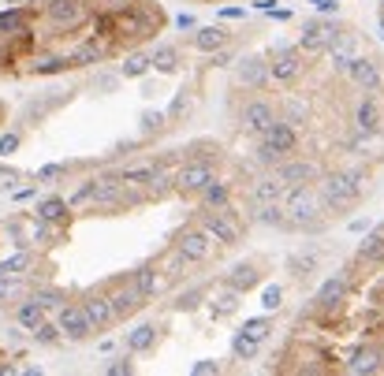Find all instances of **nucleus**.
Listing matches in <instances>:
<instances>
[{
    "label": "nucleus",
    "mask_w": 384,
    "mask_h": 376,
    "mask_svg": "<svg viewBox=\"0 0 384 376\" xmlns=\"http://www.w3.org/2000/svg\"><path fill=\"white\" fill-rule=\"evenodd\" d=\"M228 201H232V190H228V182L209 179L205 187H202V205H205V209H224Z\"/></svg>",
    "instance_id": "26"
},
{
    "label": "nucleus",
    "mask_w": 384,
    "mask_h": 376,
    "mask_svg": "<svg viewBox=\"0 0 384 376\" xmlns=\"http://www.w3.org/2000/svg\"><path fill=\"white\" fill-rule=\"evenodd\" d=\"M332 23L325 19H310L303 26V41H299V49L306 52V56H317V52H328V41H332Z\"/></svg>",
    "instance_id": "11"
},
{
    "label": "nucleus",
    "mask_w": 384,
    "mask_h": 376,
    "mask_svg": "<svg viewBox=\"0 0 384 376\" xmlns=\"http://www.w3.org/2000/svg\"><path fill=\"white\" fill-rule=\"evenodd\" d=\"M150 63L157 71H176V49H172V45H161L157 52H150Z\"/></svg>",
    "instance_id": "34"
},
{
    "label": "nucleus",
    "mask_w": 384,
    "mask_h": 376,
    "mask_svg": "<svg viewBox=\"0 0 384 376\" xmlns=\"http://www.w3.org/2000/svg\"><path fill=\"white\" fill-rule=\"evenodd\" d=\"M19 149V134H0V157H12Z\"/></svg>",
    "instance_id": "46"
},
{
    "label": "nucleus",
    "mask_w": 384,
    "mask_h": 376,
    "mask_svg": "<svg viewBox=\"0 0 384 376\" xmlns=\"http://www.w3.org/2000/svg\"><path fill=\"white\" fill-rule=\"evenodd\" d=\"M254 220L265 227H287V216H283V205L280 201H269V205H258L254 209Z\"/></svg>",
    "instance_id": "30"
},
{
    "label": "nucleus",
    "mask_w": 384,
    "mask_h": 376,
    "mask_svg": "<svg viewBox=\"0 0 384 376\" xmlns=\"http://www.w3.org/2000/svg\"><path fill=\"white\" fill-rule=\"evenodd\" d=\"M299 145V134L287 119H272L269 131L261 134V145H258V160L261 164H280L291 149Z\"/></svg>",
    "instance_id": "3"
},
{
    "label": "nucleus",
    "mask_w": 384,
    "mask_h": 376,
    "mask_svg": "<svg viewBox=\"0 0 384 376\" xmlns=\"http://www.w3.org/2000/svg\"><path fill=\"white\" fill-rule=\"evenodd\" d=\"M176 250H179V258L187 261V264H205L209 258H213L216 242L202 231V227H190V231H183L176 238Z\"/></svg>",
    "instance_id": "5"
},
{
    "label": "nucleus",
    "mask_w": 384,
    "mask_h": 376,
    "mask_svg": "<svg viewBox=\"0 0 384 376\" xmlns=\"http://www.w3.org/2000/svg\"><path fill=\"white\" fill-rule=\"evenodd\" d=\"M221 373V362H213V357H202V362L190 365V376H216Z\"/></svg>",
    "instance_id": "39"
},
{
    "label": "nucleus",
    "mask_w": 384,
    "mask_h": 376,
    "mask_svg": "<svg viewBox=\"0 0 384 376\" xmlns=\"http://www.w3.org/2000/svg\"><path fill=\"white\" fill-rule=\"evenodd\" d=\"M310 4H314L317 12H340V4H336V0H310Z\"/></svg>",
    "instance_id": "54"
},
{
    "label": "nucleus",
    "mask_w": 384,
    "mask_h": 376,
    "mask_svg": "<svg viewBox=\"0 0 384 376\" xmlns=\"http://www.w3.org/2000/svg\"><path fill=\"white\" fill-rule=\"evenodd\" d=\"M15 179H19V176H15L12 168H0V190H12V187H15Z\"/></svg>",
    "instance_id": "50"
},
{
    "label": "nucleus",
    "mask_w": 384,
    "mask_h": 376,
    "mask_svg": "<svg viewBox=\"0 0 384 376\" xmlns=\"http://www.w3.org/2000/svg\"><path fill=\"white\" fill-rule=\"evenodd\" d=\"M381 38H384V15H381Z\"/></svg>",
    "instance_id": "58"
},
{
    "label": "nucleus",
    "mask_w": 384,
    "mask_h": 376,
    "mask_svg": "<svg viewBox=\"0 0 384 376\" xmlns=\"http://www.w3.org/2000/svg\"><path fill=\"white\" fill-rule=\"evenodd\" d=\"M299 75H303V49H276V56L269 63V79L295 82Z\"/></svg>",
    "instance_id": "10"
},
{
    "label": "nucleus",
    "mask_w": 384,
    "mask_h": 376,
    "mask_svg": "<svg viewBox=\"0 0 384 376\" xmlns=\"http://www.w3.org/2000/svg\"><path fill=\"white\" fill-rule=\"evenodd\" d=\"M235 298H239V291L228 287L221 298H213V309H216V313H232V309H235Z\"/></svg>",
    "instance_id": "40"
},
{
    "label": "nucleus",
    "mask_w": 384,
    "mask_h": 376,
    "mask_svg": "<svg viewBox=\"0 0 384 376\" xmlns=\"http://www.w3.org/2000/svg\"><path fill=\"white\" fill-rule=\"evenodd\" d=\"M183 108H187V97H176V101H172V108H168V116H179Z\"/></svg>",
    "instance_id": "56"
},
{
    "label": "nucleus",
    "mask_w": 384,
    "mask_h": 376,
    "mask_svg": "<svg viewBox=\"0 0 384 376\" xmlns=\"http://www.w3.org/2000/svg\"><path fill=\"white\" fill-rule=\"evenodd\" d=\"M347 75L358 82L365 94H377V90H381V71H377V63L365 60V56H351V63H347Z\"/></svg>",
    "instance_id": "16"
},
{
    "label": "nucleus",
    "mask_w": 384,
    "mask_h": 376,
    "mask_svg": "<svg viewBox=\"0 0 384 376\" xmlns=\"http://www.w3.org/2000/svg\"><path fill=\"white\" fill-rule=\"evenodd\" d=\"M183 269H187V261L179 258V250H172L168 261H164V272H168V276H183Z\"/></svg>",
    "instance_id": "45"
},
{
    "label": "nucleus",
    "mask_w": 384,
    "mask_h": 376,
    "mask_svg": "<svg viewBox=\"0 0 384 376\" xmlns=\"http://www.w3.org/2000/svg\"><path fill=\"white\" fill-rule=\"evenodd\" d=\"M358 261H362V264H370V269L384 264V231H377L373 238H365L362 250H358Z\"/></svg>",
    "instance_id": "28"
},
{
    "label": "nucleus",
    "mask_w": 384,
    "mask_h": 376,
    "mask_svg": "<svg viewBox=\"0 0 384 376\" xmlns=\"http://www.w3.org/2000/svg\"><path fill=\"white\" fill-rule=\"evenodd\" d=\"M97 187H101V179H90V182H86V187H79V190H75V194H71V198H68V205H71V209H75V205H86V201H94V194H97Z\"/></svg>",
    "instance_id": "36"
},
{
    "label": "nucleus",
    "mask_w": 384,
    "mask_h": 376,
    "mask_svg": "<svg viewBox=\"0 0 384 376\" xmlns=\"http://www.w3.org/2000/svg\"><path fill=\"white\" fill-rule=\"evenodd\" d=\"M347 298V280L343 276H332L321 283V291H317V309H325V313H332V309H340Z\"/></svg>",
    "instance_id": "19"
},
{
    "label": "nucleus",
    "mask_w": 384,
    "mask_h": 376,
    "mask_svg": "<svg viewBox=\"0 0 384 376\" xmlns=\"http://www.w3.org/2000/svg\"><path fill=\"white\" fill-rule=\"evenodd\" d=\"M105 52H108V49H105V45L97 41V38H94V41H82L79 49L71 52V63H75V67H86V63H101V60H105Z\"/></svg>",
    "instance_id": "27"
},
{
    "label": "nucleus",
    "mask_w": 384,
    "mask_h": 376,
    "mask_svg": "<svg viewBox=\"0 0 384 376\" xmlns=\"http://www.w3.org/2000/svg\"><path fill=\"white\" fill-rule=\"evenodd\" d=\"M202 231L213 238L216 246H235L239 242V235H243V227H239V220H235V209H232V201H228L224 209H205L202 213Z\"/></svg>",
    "instance_id": "4"
},
{
    "label": "nucleus",
    "mask_w": 384,
    "mask_h": 376,
    "mask_svg": "<svg viewBox=\"0 0 384 376\" xmlns=\"http://www.w3.org/2000/svg\"><path fill=\"white\" fill-rule=\"evenodd\" d=\"M71 213V205L63 198H45V201H38V220H49V224H60L63 216Z\"/></svg>",
    "instance_id": "31"
},
{
    "label": "nucleus",
    "mask_w": 384,
    "mask_h": 376,
    "mask_svg": "<svg viewBox=\"0 0 384 376\" xmlns=\"http://www.w3.org/2000/svg\"><path fill=\"white\" fill-rule=\"evenodd\" d=\"M351 231H354V235L370 231V220H351Z\"/></svg>",
    "instance_id": "57"
},
{
    "label": "nucleus",
    "mask_w": 384,
    "mask_h": 376,
    "mask_svg": "<svg viewBox=\"0 0 384 376\" xmlns=\"http://www.w3.org/2000/svg\"><path fill=\"white\" fill-rule=\"evenodd\" d=\"M82 313H86L94 332H105V328L116 324V313H112V306H108V295H90L86 302H82Z\"/></svg>",
    "instance_id": "14"
},
{
    "label": "nucleus",
    "mask_w": 384,
    "mask_h": 376,
    "mask_svg": "<svg viewBox=\"0 0 384 376\" xmlns=\"http://www.w3.org/2000/svg\"><path fill=\"white\" fill-rule=\"evenodd\" d=\"M365 190V171H332V176H325L321 182V205L328 209V213H343V209L358 205Z\"/></svg>",
    "instance_id": "2"
},
{
    "label": "nucleus",
    "mask_w": 384,
    "mask_h": 376,
    "mask_svg": "<svg viewBox=\"0 0 384 376\" xmlns=\"http://www.w3.org/2000/svg\"><path fill=\"white\" fill-rule=\"evenodd\" d=\"M150 67H153V63H150V52H131V56L120 63V75L123 79H142Z\"/></svg>",
    "instance_id": "32"
},
{
    "label": "nucleus",
    "mask_w": 384,
    "mask_h": 376,
    "mask_svg": "<svg viewBox=\"0 0 384 376\" xmlns=\"http://www.w3.org/2000/svg\"><path fill=\"white\" fill-rule=\"evenodd\" d=\"M57 328L71 339V343H79V339H86L90 332H94V328H90V320H86V313H82V306H68V302L60 306Z\"/></svg>",
    "instance_id": "12"
},
{
    "label": "nucleus",
    "mask_w": 384,
    "mask_h": 376,
    "mask_svg": "<svg viewBox=\"0 0 384 376\" xmlns=\"http://www.w3.org/2000/svg\"><path fill=\"white\" fill-rule=\"evenodd\" d=\"M12 291H15V280L8 276V272H0V298H8Z\"/></svg>",
    "instance_id": "52"
},
{
    "label": "nucleus",
    "mask_w": 384,
    "mask_h": 376,
    "mask_svg": "<svg viewBox=\"0 0 384 376\" xmlns=\"http://www.w3.org/2000/svg\"><path fill=\"white\" fill-rule=\"evenodd\" d=\"M209 179H216L213 160H187L179 168V176H176V190L183 198H187V194H202V187Z\"/></svg>",
    "instance_id": "6"
},
{
    "label": "nucleus",
    "mask_w": 384,
    "mask_h": 376,
    "mask_svg": "<svg viewBox=\"0 0 384 376\" xmlns=\"http://www.w3.org/2000/svg\"><path fill=\"white\" fill-rule=\"evenodd\" d=\"M198 306V291H187V295H179L176 302V309H194Z\"/></svg>",
    "instance_id": "49"
},
{
    "label": "nucleus",
    "mask_w": 384,
    "mask_h": 376,
    "mask_svg": "<svg viewBox=\"0 0 384 376\" xmlns=\"http://www.w3.org/2000/svg\"><path fill=\"white\" fill-rule=\"evenodd\" d=\"M41 313H45V309H41V306H38V302H34V298H30V302H23V306H19V313H15V320H19V324H23V328H30V332H34V328H38V324H41V320H45Z\"/></svg>",
    "instance_id": "33"
},
{
    "label": "nucleus",
    "mask_w": 384,
    "mask_h": 376,
    "mask_svg": "<svg viewBox=\"0 0 384 376\" xmlns=\"http://www.w3.org/2000/svg\"><path fill=\"white\" fill-rule=\"evenodd\" d=\"M354 127H358V134H377L381 131V105L373 97H365L358 105V112H354Z\"/></svg>",
    "instance_id": "20"
},
{
    "label": "nucleus",
    "mask_w": 384,
    "mask_h": 376,
    "mask_svg": "<svg viewBox=\"0 0 384 376\" xmlns=\"http://www.w3.org/2000/svg\"><path fill=\"white\" fill-rule=\"evenodd\" d=\"M321 168L314 160H280L276 164V179L283 187H303V182H317Z\"/></svg>",
    "instance_id": "9"
},
{
    "label": "nucleus",
    "mask_w": 384,
    "mask_h": 376,
    "mask_svg": "<svg viewBox=\"0 0 384 376\" xmlns=\"http://www.w3.org/2000/svg\"><path fill=\"white\" fill-rule=\"evenodd\" d=\"M194 49H202V52H216V49H224L228 45V30L224 26H194Z\"/></svg>",
    "instance_id": "21"
},
{
    "label": "nucleus",
    "mask_w": 384,
    "mask_h": 376,
    "mask_svg": "<svg viewBox=\"0 0 384 376\" xmlns=\"http://www.w3.org/2000/svg\"><path fill=\"white\" fill-rule=\"evenodd\" d=\"M258 351H261V339L250 335V332H239V335L232 339V354L239 357V362H254V357H258Z\"/></svg>",
    "instance_id": "29"
},
{
    "label": "nucleus",
    "mask_w": 384,
    "mask_h": 376,
    "mask_svg": "<svg viewBox=\"0 0 384 376\" xmlns=\"http://www.w3.org/2000/svg\"><path fill=\"white\" fill-rule=\"evenodd\" d=\"M34 302H38L41 309H60L63 306V295H60V291H38Z\"/></svg>",
    "instance_id": "38"
},
{
    "label": "nucleus",
    "mask_w": 384,
    "mask_h": 376,
    "mask_svg": "<svg viewBox=\"0 0 384 376\" xmlns=\"http://www.w3.org/2000/svg\"><path fill=\"white\" fill-rule=\"evenodd\" d=\"M23 269H30V250H19V253H12V258H4L0 261V272H23Z\"/></svg>",
    "instance_id": "35"
},
{
    "label": "nucleus",
    "mask_w": 384,
    "mask_h": 376,
    "mask_svg": "<svg viewBox=\"0 0 384 376\" xmlns=\"http://www.w3.org/2000/svg\"><path fill=\"white\" fill-rule=\"evenodd\" d=\"M235 79L243 82V86H265V79H269V63L261 56H243L235 63Z\"/></svg>",
    "instance_id": "18"
},
{
    "label": "nucleus",
    "mask_w": 384,
    "mask_h": 376,
    "mask_svg": "<svg viewBox=\"0 0 384 376\" xmlns=\"http://www.w3.org/2000/svg\"><path fill=\"white\" fill-rule=\"evenodd\" d=\"M176 26H179V30H194V26H198V19H194V15H190V12H183V15H176Z\"/></svg>",
    "instance_id": "51"
},
{
    "label": "nucleus",
    "mask_w": 384,
    "mask_h": 376,
    "mask_svg": "<svg viewBox=\"0 0 384 376\" xmlns=\"http://www.w3.org/2000/svg\"><path fill=\"white\" fill-rule=\"evenodd\" d=\"M243 332H250V335L265 339V335H269V320H265V317H250V320L243 324Z\"/></svg>",
    "instance_id": "42"
},
{
    "label": "nucleus",
    "mask_w": 384,
    "mask_h": 376,
    "mask_svg": "<svg viewBox=\"0 0 384 376\" xmlns=\"http://www.w3.org/2000/svg\"><path fill=\"white\" fill-rule=\"evenodd\" d=\"M261 306H265V313H272V309L283 306V291L276 287V283H269V287L261 291Z\"/></svg>",
    "instance_id": "37"
},
{
    "label": "nucleus",
    "mask_w": 384,
    "mask_h": 376,
    "mask_svg": "<svg viewBox=\"0 0 384 376\" xmlns=\"http://www.w3.org/2000/svg\"><path fill=\"white\" fill-rule=\"evenodd\" d=\"M34 335H38V343H57V339H60V328L57 324H45V320H41V324L34 328Z\"/></svg>",
    "instance_id": "43"
},
{
    "label": "nucleus",
    "mask_w": 384,
    "mask_h": 376,
    "mask_svg": "<svg viewBox=\"0 0 384 376\" xmlns=\"http://www.w3.org/2000/svg\"><path fill=\"white\" fill-rule=\"evenodd\" d=\"M60 176H68V164H45V168H38V179H41V182L60 179Z\"/></svg>",
    "instance_id": "44"
},
{
    "label": "nucleus",
    "mask_w": 384,
    "mask_h": 376,
    "mask_svg": "<svg viewBox=\"0 0 384 376\" xmlns=\"http://www.w3.org/2000/svg\"><path fill=\"white\" fill-rule=\"evenodd\" d=\"M381 365H384V354L377 351V346H358V351L347 357L343 369L351 376H365V373H381Z\"/></svg>",
    "instance_id": "17"
},
{
    "label": "nucleus",
    "mask_w": 384,
    "mask_h": 376,
    "mask_svg": "<svg viewBox=\"0 0 384 376\" xmlns=\"http://www.w3.org/2000/svg\"><path fill=\"white\" fill-rule=\"evenodd\" d=\"M258 283H261V272L254 269V264H246V261H243V264H235V269L228 272V287H232V291H239V295H246V291H254Z\"/></svg>",
    "instance_id": "22"
},
{
    "label": "nucleus",
    "mask_w": 384,
    "mask_h": 376,
    "mask_svg": "<svg viewBox=\"0 0 384 376\" xmlns=\"http://www.w3.org/2000/svg\"><path fill=\"white\" fill-rule=\"evenodd\" d=\"M41 8L57 26H79V23H86V15H90L86 0H41Z\"/></svg>",
    "instance_id": "7"
},
{
    "label": "nucleus",
    "mask_w": 384,
    "mask_h": 376,
    "mask_svg": "<svg viewBox=\"0 0 384 376\" xmlns=\"http://www.w3.org/2000/svg\"><path fill=\"white\" fill-rule=\"evenodd\" d=\"M120 182H127V187H145L150 194H164V171L161 164H134V168H123L120 171Z\"/></svg>",
    "instance_id": "8"
},
{
    "label": "nucleus",
    "mask_w": 384,
    "mask_h": 376,
    "mask_svg": "<svg viewBox=\"0 0 384 376\" xmlns=\"http://www.w3.org/2000/svg\"><path fill=\"white\" fill-rule=\"evenodd\" d=\"M272 119H276V112H272L269 101H250V105L243 108V127H246L250 134H258V138H261L265 131H269Z\"/></svg>",
    "instance_id": "15"
},
{
    "label": "nucleus",
    "mask_w": 384,
    "mask_h": 376,
    "mask_svg": "<svg viewBox=\"0 0 384 376\" xmlns=\"http://www.w3.org/2000/svg\"><path fill=\"white\" fill-rule=\"evenodd\" d=\"M139 123H142L145 134H153V131H161V127H164V112H142Z\"/></svg>",
    "instance_id": "41"
},
{
    "label": "nucleus",
    "mask_w": 384,
    "mask_h": 376,
    "mask_svg": "<svg viewBox=\"0 0 384 376\" xmlns=\"http://www.w3.org/2000/svg\"><path fill=\"white\" fill-rule=\"evenodd\" d=\"M303 116H306V108L299 105V101H291V105H287V123H291V127L303 123Z\"/></svg>",
    "instance_id": "48"
},
{
    "label": "nucleus",
    "mask_w": 384,
    "mask_h": 376,
    "mask_svg": "<svg viewBox=\"0 0 384 376\" xmlns=\"http://www.w3.org/2000/svg\"><path fill=\"white\" fill-rule=\"evenodd\" d=\"M280 205H283V216H287V227H321V213H325V205H321V194H317L310 182H303V187H287L283 190V198H280Z\"/></svg>",
    "instance_id": "1"
},
{
    "label": "nucleus",
    "mask_w": 384,
    "mask_h": 376,
    "mask_svg": "<svg viewBox=\"0 0 384 376\" xmlns=\"http://www.w3.org/2000/svg\"><path fill=\"white\" fill-rule=\"evenodd\" d=\"M283 190H287V187H283L276 176H272V179H258V182H254V190H250V201H254V205H269V201L283 198Z\"/></svg>",
    "instance_id": "24"
},
{
    "label": "nucleus",
    "mask_w": 384,
    "mask_h": 376,
    "mask_svg": "<svg viewBox=\"0 0 384 376\" xmlns=\"http://www.w3.org/2000/svg\"><path fill=\"white\" fill-rule=\"evenodd\" d=\"M131 373H134V365L127 362V357H123V362H112V365H108V376H131Z\"/></svg>",
    "instance_id": "47"
},
{
    "label": "nucleus",
    "mask_w": 384,
    "mask_h": 376,
    "mask_svg": "<svg viewBox=\"0 0 384 376\" xmlns=\"http://www.w3.org/2000/svg\"><path fill=\"white\" fill-rule=\"evenodd\" d=\"M243 8H221V19H228V23H235V19H243Z\"/></svg>",
    "instance_id": "53"
},
{
    "label": "nucleus",
    "mask_w": 384,
    "mask_h": 376,
    "mask_svg": "<svg viewBox=\"0 0 384 376\" xmlns=\"http://www.w3.org/2000/svg\"><path fill=\"white\" fill-rule=\"evenodd\" d=\"M97 90H105V94H108V90H116V75H101V79H97Z\"/></svg>",
    "instance_id": "55"
},
{
    "label": "nucleus",
    "mask_w": 384,
    "mask_h": 376,
    "mask_svg": "<svg viewBox=\"0 0 384 376\" xmlns=\"http://www.w3.org/2000/svg\"><path fill=\"white\" fill-rule=\"evenodd\" d=\"M134 287L142 291V298H145V302L157 298V295H161V287H164V280H161V269H157V264H142V269L134 272Z\"/></svg>",
    "instance_id": "23"
},
{
    "label": "nucleus",
    "mask_w": 384,
    "mask_h": 376,
    "mask_svg": "<svg viewBox=\"0 0 384 376\" xmlns=\"http://www.w3.org/2000/svg\"><path fill=\"white\" fill-rule=\"evenodd\" d=\"M108 306H112V313H116V320L120 317H131V313H139V309L145 306V298H142V291L134 287V280L131 283H120V287L108 295Z\"/></svg>",
    "instance_id": "13"
},
{
    "label": "nucleus",
    "mask_w": 384,
    "mask_h": 376,
    "mask_svg": "<svg viewBox=\"0 0 384 376\" xmlns=\"http://www.w3.org/2000/svg\"><path fill=\"white\" fill-rule=\"evenodd\" d=\"M153 343H157V324H139L131 335H127V351H131V354L153 351Z\"/></svg>",
    "instance_id": "25"
}]
</instances>
